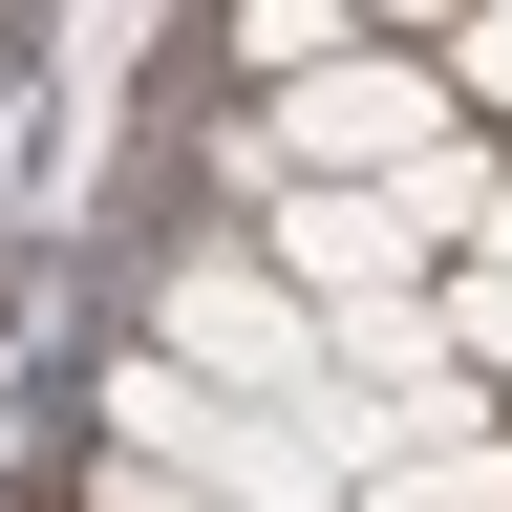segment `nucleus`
<instances>
[{"mask_svg":"<svg viewBox=\"0 0 512 512\" xmlns=\"http://www.w3.org/2000/svg\"><path fill=\"white\" fill-rule=\"evenodd\" d=\"M86 427L128 448V470H192V491H235V512H342V448H320L299 406H235V384H192L171 342L86 363Z\"/></svg>","mask_w":512,"mask_h":512,"instance_id":"nucleus-1","label":"nucleus"},{"mask_svg":"<svg viewBox=\"0 0 512 512\" xmlns=\"http://www.w3.org/2000/svg\"><path fill=\"white\" fill-rule=\"evenodd\" d=\"M427 128H448V64H427V43H342V64H299V86L256 107V150H278V171H363V192H384Z\"/></svg>","mask_w":512,"mask_h":512,"instance_id":"nucleus-2","label":"nucleus"},{"mask_svg":"<svg viewBox=\"0 0 512 512\" xmlns=\"http://www.w3.org/2000/svg\"><path fill=\"white\" fill-rule=\"evenodd\" d=\"M256 256H278L299 299H363V278H427V235L384 214L363 171H278V192H256Z\"/></svg>","mask_w":512,"mask_h":512,"instance_id":"nucleus-3","label":"nucleus"},{"mask_svg":"<svg viewBox=\"0 0 512 512\" xmlns=\"http://www.w3.org/2000/svg\"><path fill=\"white\" fill-rule=\"evenodd\" d=\"M342 512H512V427H491V406H470V427H406Z\"/></svg>","mask_w":512,"mask_h":512,"instance_id":"nucleus-4","label":"nucleus"},{"mask_svg":"<svg viewBox=\"0 0 512 512\" xmlns=\"http://www.w3.org/2000/svg\"><path fill=\"white\" fill-rule=\"evenodd\" d=\"M427 342L470 384H512V256H427Z\"/></svg>","mask_w":512,"mask_h":512,"instance_id":"nucleus-5","label":"nucleus"},{"mask_svg":"<svg viewBox=\"0 0 512 512\" xmlns=\"http://www.w3.org/2000/svg\"><path fill=\"white\" fill-rule=\"evenodd\" d=\"M363 43V0H235V64L256 86H299V64H342Z\"/></svg>","mask_w":512,"mask_h":512,"instance_id":"nucleus-6","label":"nucleus"},{"mask_svg":"<svg viewBox=\"0 0 512 512\" xmlns=\"http://www.w3.org/2000/svg\"><path fill=\"white\" fill-rule=\"evenodd\" d=\"M427 64H448V107H470V128H512V0H470Z\"/></svg>","mask_w":512,"mask_h":512,"instance_id":"nucleus-7","label":"nucleus"},{"mask_svg":"<svg viewBox=\"0 0 512 512\" xmlns=\"http://www.w3.org/2000/svg\"><path fill=\"white\" fill-rule=\"evenodd\" d=\"M86 512H235V491H192V470H128V448H107V470H86Z\"/></svg>","mask_w":512,"mask_h":512,"instance_id":"nucleus-8","label":"nucleus"},{"mask_svg":"<svg viewBox=\"0 0 512 512\" xmlns=\"http://www.w3.org/2000/svg\"><path fill=\"white\" fill-rule=\"evenodd\" d=\"M448 22H470V0H363V43H448Z\"/></svg>","mask_w":512,"mask_h":512,"instance_id":"nucleus-9","label":"nucleus"},{"mask_svg":"<svg viewBox=\"0 0 512 512\" xmlns=\"http://www.w3.org/2000/svg\"><path fill=\"white\" fill-rule=\"evenodd\" d=\"M470 256H512V150H491V214H470Z\"/></svg>","mask_w":512,"mask_h":512,"instance_id":"nucleus-10","label":"nucleus"}]
</instances>
